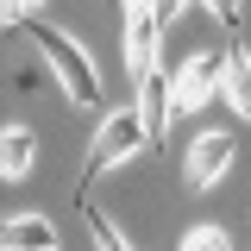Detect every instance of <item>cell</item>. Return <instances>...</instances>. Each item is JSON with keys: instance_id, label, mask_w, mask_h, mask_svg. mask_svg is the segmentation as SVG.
Instances as JSON below:
<instances>
[{"instance_id": "cell-1", "label": "cell", "mask_w": 251, "mask_h": 251, "mask_svg": "<svg viewBox=\"0 0 251 251\" xmlns=\"http://www.w3.org/2000/svg\"><path fill=\"white\" fill-rule=\"evenodd\" d=\"M31 44H38V57L50 63V75L63 82V94H69V107H100V75H94V63H88V50L69 38V31H57V25H38L31 19Z\"/></svg>"}, {"instance_id": "cell-2", "label": "cell", "mask_w": 251, "mask_h": 251, "mask_svg": "<svg viewBox=\"0 0 251 251\" xmlns=\"http://www.w3.org/2000/svg\"><path fill=\"white\" fill-rule=\"evenodd\" d=\"M138 151H151L145 113H138V107H120V113H107V120L94 126V145H88V157H82V188H88L94 176H107L113 163L138 157Z\"/></svg>"}, {"instance_id": "cell-3", "label": "cell", "mask_w": 251, "mask_h": 251, "mask_svg": "<svg viewBox=\"0 0 251 251\" xmlns=\"http://www.w3.org/2000/svg\"><path fill=\"white\" fill-rule=\"evenodd\" d=\"M226 82V50H201V57L182 63V75H170V94H176V113H195L207 94Z\"/></svg>"}, {"instance_id": "cell-4", "label": "cell", "mask_w": 251, "mask_h": 251, "mask_svg": "<svg viewBox=\"0 0 251 251\" xmlns=\"http://www.w3.org/2000/svg\"><path fill=\"white\" fill-rule=\"evenodd\" d=\"M232 170V132H201L188 145V188H214Z\"/></svg>"}, {"instance_id": "cell-5", "label": "cell", "mask_w": 251, "mask_h": 251, "mask_svg": "<svg viewBox=\"0 0 251 251\" xmlns=\"http://www.w3.org/2000/svg\"><path fill=\"white\" fill-rule=\"evenodd\" d=\"M138 113H145V132H151V151H157L163 132H170V120H176V94H170L163 63H157L151 75H138Z\"/></svg>"}, {"instance_id": "cell-6", "label": "cell", "mask_w": 251, "mask_h": 251, "mask_svg": "<svg viewBox=\"0 0 251 251\" xmlns=\"http://www.w3.org/2000/svg\"><path fill=\"white\" fill-rule=\"evenodd\" d=\"M157 31H163L157 13H132L126 19V69H132V88H138V75L157 69Z\"/></svg>"}, {"instance_id": "cell-7", "label": "cell", "mask_w": 251, "mask_h": 251, "mask_svg": "<svg viewBox=\"0 0 251 251\" xmlns=\"http://www.w3.org/2000/svg\"><path fill=\"white\" fill-rule=\"evenodd\" d=\"M220 94L232 100V113L251 126V50L232 38V50H226V82H220Z\"/></svg>"}, {"instance_id": "cell-8", "label": "cell", "mask_w": 251, "mask_h": 251, "mask_svg": "<svg viewBox=\"0 0 251 251\" xmlns=\"http://www.w3.org/2000/svg\"><path fill=\"white\" fill-rule=\"evenodd\" d=\"M31 157H38V145H31V126H6V132H0V176H6V182L31 176Z\"/></svg>"}, {"instance_id": "cell-9", "label": "cell", "mask_w": 251, "mask_h": 251, "mask_svg": "<svg viewBox=\"0 0 251 251\" xmlns=\"http://www.w3.org/2000/svg\"><path fill=\"white\" fill-rule=\"evenodd\" d=\"M75 201H82V195H75ZM82 220H88V232H94V251H126V239H120V226H113V220L100 214L94 201H82Z\"/></svg>"}, {"instance_id": "cell-10", "label": "cell", "mask_w": 251, "mask_h": 251, "mask_svg": "<svg viewBox=\"0 0 251 251\" xmlns=\"http://www.w3.org/2000/svg\"><path fill=\"white\" fill-rule=\"evenodd\" d=\"M31 6H44V0H0V31H25Z\"/></svg>"}, {"instance_id": "cell-11", "label": "cell", "mask_w": 251, "mask_h": 251, "mask_svg": "<svg viewBox=\"0 0 251 251\" xmlns=\"http://www.w3.org/2000/svg\"><path fill=\"white\" fill-rule=\"evenodd\" d=\"M182 251H232V239H226L220 226H195V232L182 239Z\"/></svg>"}, {"instance_id": "cell-12", "label": "cell", "mask_w": 251, "mask_h": 251, "mask_svg": "<svg viewBox=\"0 0 251 251\" xmlns=\"http://www.w3.org/2000/svg\"><path fill=\"white\" fill-rule=\"evenodd\" d=\"M44 75H50V63H44V69H19V75H13V88H38Z\"/></svg>"}, {"instance_id": "cell-13", "label": "cell", "mask_w": 251, "mask_h": 251, "mask_svg": "<svg viewBox=\"0 0 251 251\" xmlns=\"http://www.w3.org/2000/svg\"><path fill=\"white\" fill-rule=\"evenodd\" d=\"M214 6V19H226V25H239V0H207Z\"/></svg>"}, {"instance_id": "cell-14", "label": "cell", "mask_w": 251, "mask_h": 251, "mask_svg": "<svg viewBox=\"0 0 251 251\" xmlns=\"http://www.w3.org/2000/svg\"><path fill=\"white\" fill-rule=\"evenodd\" d=\"M188 0H157V19H163V25H170V19H176V13H182Z\"/></svg>"}, {"instance_id": "cell-15", "label": "cell", "mask_w": 251, "mask_h": 251, "mask_svg": "<svg viewBox=\"0 0 251 251\" xmlns=\"http://www.w3.org/2000/svg\"><path fill=\"white\" fill-rule=\"evenodd\" d=\"M6 251H57V245H6Z\"/></svg>"}]
</instances>
